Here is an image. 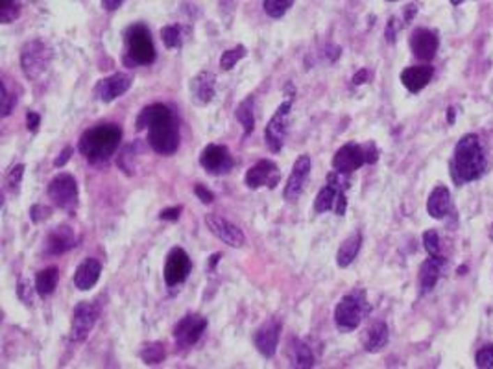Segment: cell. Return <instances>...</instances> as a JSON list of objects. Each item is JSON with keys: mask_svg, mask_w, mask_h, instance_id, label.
Returning a JSON list of instances; mask_svg holds the SVG:
<instances>
[{"mask_svg": "<svg viewBox=\"0 0 493 369\" xmlns=\"http://www.w3.org/2000/svg\"><path fill=\"white\" fill-rule=\"evenodd\" d=\"M455 120H457V107H449V109H447V124L453 126Z\"/></svg>", "mask_w": 493, "mask_h": 369, "instance_id": "obj_52", "label": "cell"}, {"mask_svg": "<svg viewBox=\"0 0 493 369\" xmlns=\"http://www.w3.org/2000/svg\"><path fill=\"white\" fill-rule=\"evenodd\" d=\"M367 305L364 294L344 295L335 306V323L342 332L355 331L366 314Z\"/></svg>", "mask_w": 493, "mask_h": 369, "instance_id": "obj_6", "label": "cell"}, {"mask_svg": "<svg viewBox=\"0 0 493 369\" xmlns=\"http://www.w3.org/2000/svg\"><path fill=\"white\" fill-rule=\"evenodd\" d=\"M434 69L430 65H418V67H407L401 72V84L407 87L409 93H420L430 84Z\"/></svg>", "mask_w": 493, "mask_h": 369, "instance_id": "obj_23", "label": "cell"}, {"mask_svg": "<svg viewBox=\"0 0 493 369\" xmlns=\"http://www.w3.org/2000/svg\"><path fill=\"white\" fill-rule=\"evenodd\" d=\"M423 246H425L427 253L430 257H440L441 255V242H440V235L436 229H429V231L423 233Z\"/></svg>", "mask_w": 493, "mask_h": 369, "instance_id": "obj_38", "label": "cell"}, {"mask_svg": "<svg viewBox=\"0 0 493 369\" xmlns=\"http://www.w3.org/2000/svg\"><path fill=\"white\" fill-rule=\"evenodd\" d=\"M279 334H281V323L272 317L264 322L253 334V343L264 359H272L279 345Z\"/></svg>", "mask_w": 493, "mask_h": 369, "instance_id": "obj_16", "label": "cell"}, {"mask_svg": "<svg viewBox=\"0 0 493 369\" xmlns=\"http://www.w3.org/2000/svg\"><path fill=\"white\" fill-rule=\"evenodd\" d=\"M207 329V320L199 314H189L181 317L174 327V340L179 347H192L204 336Z\"/></svg>", "mask_w": 493, "mask_h": 369, "instance_id": "obj_11", "label": "cell"}, {"mask_svg": "<svg viewBox=\"0 0 493 369\" xmlns=\"http://www.w3.org/2000/svg\"><path fill=\"white\" fill-rule=\"evenodd\" d=\"M22 175H24V164H17V166H13L10 172V175H8V187H10V190H13V192H17L19 190V184H21L22 181Z\"/></svg>", "mask_w": 493, "mask_h": 369, "instance_id": "obj_40", "label": "cell"}, {"mask_svg": "<svg viewBox=\"0 0 493 369\" xmlns=\"http://www.w3.org/2000/svg\"><path fill=\"white\" fill-rule=\"evenodd\" d=\"M199 164L205 172L213 175L227 174L233 168V157L229 150L222 144H209L199 153Z\"/></svg>", "mask_w": 493, "mask_h": 369, "instance_id": "obj_12", "label": "cell"}, {"mask_svg": "<svg viewBox=\"0 0 493 369\" xmlns=\"http://www.w3.org/2000/svg\"><path fill=\"white\" fill-rule=\"evenodd\" d=\"M404 11H407V13H404V21L410 22V21H412V17H414L416 13H418V8H416L414 4H410V6H407V10H404Z\"/></svg>", "mask_w": 493, "mask_h": 369, "instance_id": "obj_51", "label": "cell"}, {"mask_svg": "<svg viewBox=\"0 0 493 369\" xmlns=\"http://www.w3.org/2000/svg\"><path fill=\"white\" fill-rule=\"evenodd\" d=\"M366 81H370V70L367 69H361L355 76H353V84L355 85H362L366 84Z\"/></svg>", "mask_w": 493, "mask_h": 369, "instance_id": "obj_48", "label": "cell"}, {"mask_svg": "<svg viewBox=\"0 0 493 369\" xmlns=\"http://www.w3.org/2000/svg\"><path fill=\"white\" fill-rule=\"evenodd\" d=\"M48 198L63 211H74L78 205V183L70 174L56 175L48 184Z\"/></svg>", "mask_w": 493, "mask_h": 369, "instance_id": "obj_9", "label": "cell"}, {"mask_svg": "<svg viewBox=\"0 0 493 369\" xmlns=\"http://www.w3.org/2000/svg\"><path fill=\"white\" fill-rule=\"evenodd\" d=\"M121 4H122V0H102V6H104L105 11L119 10V6Z\"/></svg>", "mask_w": 493, "mask_h": 369, "instance_id": "obj_50", "label": "cell"}, {"mask_svg": "<svg viewBox=\"0 0 493 369\" xmlns=\"http://www.w3.org/2000/svg\"><path fill=\"white\" fill-rule=\"evenodd\" d=\"M70 153H73V148H65L63 152L59 153V157L54 161V166H65V163H67L68 159H70Z\"/></svg>", "mask_w": 493, "mask_h": 369, "instance_id": "obj_49", "label": "cell"}, {"mask_svg": "<svg viewBox=\"0 0 493 369\" xmlns=\"http://www.w3.org/2000/svg\"><path fill=\"white\" fill-rule=\"evenodd\" d=\"M21 15V6L15 0H0V21L2 24H10Z\"/></svg>", "mask_w": 493, "mask_h": 369, "instance_id": "obj_37", "label": "cell"}, {"mask_svg": "<svg viewBox=\"0 0 493 369\" xmlns=\"http://www.w3.org/2000/svg\"><path fill=\"white\" fill-rule=\"evenodd\" d=\"M246 54H248L246 47H242V45H238V47L235 48H229V50H226V52L222 54L220 67L224 70H231L236 63H238V61H241V59L246 58Z\"/></svg>", "mask_w": 493, "mask_h": 369, "instance_id": "obj_36", "label": "cell"}, {"mask_svg": "<svg viewBox=\"0 0 493 369\" xmlns=\"http://www.w3.org/2000/svg\"><path fill=\"white\" fill-rule=\"evenodd\" d=\"M52 65V50L39 39L26 42L21 52L22 72L28 79L43 78Z\"/></svg>", "mask_w": 493, "mask_h": 369, "instance_id": "obj_5", "label": "cell"}, {"mask_svg": "<svg viewBox=\"0 0 493 369\" xmlns=\"http://www.w3.org/2000/svg\"><path fill=\"white\" fill-rule=\"evenodd\" d=\"M181 214V207H172V209H165L159 212V220H178Z\"/></svg>", "mask_w": 493, "mask_h": 369, "instance_id": "obj_45", "label": "cell"}, {"mask_svg": "<svg viewBox=\"0 0 493 369\" xmlns=\"http://www.w3.org/2000/svg\"><path fill=\"white\" fill-rule=\"evenodd\" d=\"M294 2L296 0H263V8L266 15H270L272 19H281L292 8Z\"/></svg>", "mask_w": 493, "mask_h": 369, "instance_id": "obj_35", "label": "cell"}, {"mask_svg": "<svg viewBox=\"0 0 493 369\" xmlns=\"http://www.w3.org/2000/svg\"><path fill=\"white\" fill-rule=\"evenodd\" d=\"M399 24H397V19L395 17H392L388 22V26H386V39H388L390 42L395 41V36H397V30H399Z\"/></svg>", "mask_w": 493, "mask_h": 369, "instance_id": "obj_47", "label": "cell"}, {"mask_svg": "<svg viewBox=\"0 0 493 369\" xmlns=\"http://www.w3.org/2000/svg\"><path fill=\"white\" fill-rule=\"evenodd\" d=\"M388 2H395V0H388Z\"/></svg>", "mask_w": 493, "mask_h": 369, "instance_id": "obj_55", "label": "cell"}, {"mask_svg": "<svg viewBox=\"0 0 493 369\" xmlns=\"http://www.w3.org/2000/svg\"><path fill=\"white\" fill-rule=\"evenodd\" d=\"M216 89V76L213 72H199L195 78L190 79L189 91L190 100L195 102L196 106H207L215 98Z\"/></svg>", "mask_w": 493, "mask_h": 369, "instance_id": "obj_20", "label": "cell"}, {"mask_svg": "<svg viewBox=\"0 0 493 369\" xmlns=\"http://www.w3.org/2000/svg\"><path fill=\"white\" fill-rule=\"evenodd\" d=\"M490 240H493V223L492 227H490Z\"/></svg>", "mask_w": 493, "mask_h": 369, "instance_id": "obj_54", "label": "cell"}, {"mask_svg": "<svg viewBox=\"0 0 493 369\" xmlns=\"http://www.w3.org/2000/svg\"><path fill=\"white\" fill-rule=\"evenodd\" d=\"M310 157L309 155H299L296 159L294 166H292V172L289 175V181H287V187H285V200L287 201H296L303 192L305 181L309 178L310 174Z\"/></svg>", "mask_w": 493, "mask_h": 369, "instance_id": "obj_19", "label": "cell"}, {"mask_svg": "<svg viewBox=\"0 0 493 369\" xmlns=\"http://www.w3.org/2000/svg\"><path fill=\"white\" fill-rule=\"evenodd\" d=\"M244 183H246L248 189L257 190L263 189V187H268V189H275L279 183V168L278 164L273 161H268V159H263L248 170L246 175H244Z\"/></svg>", "mask_w": 493, "mask_h": 369, "instance_id": "obj_13", "label": "cell"}, {"mask_svg": "<svg viewBox=\"0 0 493 369\" xmlns=\"http://www.w3.org/2000/svg\"><path fill=\"white\" fill-rule=\"evenodd\" d=\"M205 223H207L209 231L213 233L218 240H222V242L231 246V248H241V246H244V240H246V238H244V233H242L235 223H231L229 220H226V218L216 217V214H207V217H205Z\"/></svg>", "mask_w": 493, "mask_h": 369, "instance_id": "obj_15", "label": "cell"}, {"mask_svg": "<svg viewBox=\"0 0 493 369\" xmlns=\"http://www.w3.org/2000/svg\"><path fill=\"white\" fill-rule=\"evenodd\" d=\"M76 242H78V238H76L70 227L58 226L48 233L45 246H47V253L61 255L65 251H70L73 248H76Z\"/></svg>", "mask_w": 493, "mask_h": 369, "instance_id": "obj_21", "label": "cell"}, {"mask_svg": "<svg viewBox=\"0 0 493 369\" xmlns=\"http://www.w3.org/2000/svg\"><path fill=\"white\" fill-rule=\"evenodd\" d=\"M475 366L480 369L493 368V343H488L477 351L475 354Z\"/></svg>", "mask_w": 493, "mask_h": 369, "instance_id": "obj_39", "label": "cell"}, {"mask_svg": "<svg viewBox=\"0 0 493 369\" xmlns=\"http://www.w3.org/2000/svg\"><path fill=\"white\" fill-rule=\"evenodd\" d=\"M289 359L292 368H312L314 356L307 343H303L298 338H292L289 342Z\"/></svg>", "mask_w": 493, "mask_h": 369, "instance_id": "obj_28", "label": "cell"}, {"mask_svg": "<svg viewBox=\"0 0 493 369\" xmlns=\"http://www.w3.org/2000/svg\"><path fill=\"white\" fill-rule=\"evenodd\" d=\"M100 274H102V266H100L98 260L96 258H85L74 272V286L79 292L91 290L98 283Z\"/></svg>", "mask_w": 493, "mask_h": 369, "instance_id": "obj_24", "label": "cell"}, {"mask_svg": "<svg viewBox=\"0 0 493 369\" xmlns=\"http://www.w3.org/2000/svg\"><path fill=\"white\" fill-rule=\"evenodd\" d=\"M362 246V235L361 233H353L340 244V248L336 251V264L340 268H347L349 264L357 258L358 251Z\"/></svg>", "mask_w": 493, "mask_h": 369, "instance_id": "obj_27", "label": "cell"}, {"mask_svg": "<svg viewBox=\"0 0 493 369\" xmlns=\"http://www.w3.org/2000/svg\"><path fill=\"white\" fill-rule=\"evenodd\" d=\"M449 207H451V192H449V189L443 187V184L434 187L432 192L429 194V200H427V212L432 218H436V220H441V218H446Z\"/></svg>", "mask_w": 493, "mask_h": 369, "instance_id": "obj_25", "label": "cell"}, {"mask_svg": "<svg viewBox=\"0 0 493 369\" xmlns=\"http://www.w3.org/2000/svg\"><path fill=\"white\" fill-rule=\"evenodd\" d=\"M488 161L480 144V139L473 133H467L455 146L451 161V175L455 183L464 184L480 180L486 172Z\"/></svg>", "mask_w": 493, "mask_h": 369, "instance_id": "obj_1", "label": "cell"}, {"mask_svg": "<svg viewBox=\"0 0 493 369\" xmlns=\"http://www.w3.org/2000/svg\"><path fill=\"white\" fill-rule=\"evenodd\" d=\"M346 209H347V200H346V194H344V190H342L340 194H338V200H336L335 203L336 217H344V214H346Z\"/></svg>", "mask_w": 493, "mask_h": 369, "instance_id": "obj_46", "label": "cell"}, {"mask_svg": "<svg viewBox=\"0 0 493 369\" xmlns=\"http://www.w3.org/2000/svg\"><path fill=\"white\" fill-rule=\"evenodd\" d=\"M379 150L375 144H344L340 150H336L333 155V168L340 174H353L364 164L377 163Z\"/></svg>", "mask_w": 493, "mask_h": 369, "instance_id": "obj_3", "label": "cell"}, {"mask_svg": "<svg viewBox=\"0 0 493 369\" xmlns=\"http://www.w3.org/2000/svg\"><path fill=\"white\" fill-rule=\"evenodd\" d=\"M128 58L133 65H152L156 61V47L146 26L135 24L128 30Z\"/></svg>", "mask_w": 493, "mask_h": 369, "instance_id": "obj_7", "label": "cell"}, {"mask_svg": "<svg viewBox=\"0 0 493 369\" xmlns=\"http://www.w3.org/2000/svg\"><path fill=\"white\" fill-rule=\"evenodd\" d=\"M390 340V332H388V325L384 322H377L373 323L372 327H367V331L364 332V338H362V345L366 349L367 353H379L386 347V343Z\"/></svg>", "mask_w": 493, "mask_h": 369, "instance_id": "obj_26", "label": "cell"}, {"mask_svg": "<svg viewBox=\"0 0 493 369\" xmlns=\"http://www.w3.org/2000/svg\"><path fill=\"white\" fill-rule=\"evenodd\" d=\"M165 345L163 343H148V345H144L141 351V359L144 364L148 366H156V364H161L165 360Z\"/></svg>", "mask_w": 493, "mask_h": 369, "instance_id": "obj_33", "label": "cell"}, {"mask_svg": "<svg viewBox=\"0 0 493 369\" xmlns=\"http://www.w3.org/2000/svg\"><path fill=\"white\" fill-rule=\"evenodd\" d=\"M443 268H446V260L443 257H430L427 258L425 262L421 264L420 268V288L421 294L425 295L429 292L434 290V286L438 285L441 274H443Z\"/></svg>", "mask_w": 493, "mask_h": 369, "instance_id": "obj_22", "label": "cell"}, {"mask_svg": "<svg viewBox=\"0 0 493 369\" xmlns=\"http://www.w3.org/2000/svg\"><path fill=\"white\" fill-rule=\"evenodd\" d=\"M161 37H163V42L167 48H179L185 41L183 28L178 26V24L165 26L163 30H161Z\"/></svg>", "mask_w": 493, "mask_h": 369, "instance_id": "obj_34", "label": "cell"}, {"mask_svg": "<svg viewBox=\"0 0 493 369\" xmlns=\"http://www.w3.org/2000/svg\"><path fill=\"white\" fill-rule=\"evenodd\" d=\"M438 47H440L438 33L429 30V28H416L412 36H410V50L421 61H430L434 58Z\"/></svg>", "mask_w": 493, "mask_h": 369, "instance_id": "obj_17", "label": "cell"}, {"mask_svg": "<svg viewBox=\"0 0 493 369\" xmlns=\"http://www.w3.org/2000/svg\"><path fill=\"white\" fill-rule=\"evenodd\" d=\"M121 139L122 129L116 124H100L82 135L78 148L89 163H104L116 152Z\"/></svg>", "mask_w": 493, "mask_h": 369, "instance_id": "obj_2", "label": "cell"}, {"mask_svg": "<svg viewBox=\"0 0 493 369\" xmlns=\"http://www.w3.org/2000/svg\"><path fill=\"white\" fill-rule=\"evenodd\" d=\"M462 2H466V0H451V4H453V6H460Z\"/></svg>", "mask_w": 493, "mask_h": 369, "instance_id": "obj_53", "label": "cell"}, {"mask_svg": "<svg viewBox=\"0 0 493 369\" xmlns=\"http://www.w3.org/2000/svg\"><path fill=\"white\" fill-rule=\"evenodd\" d=\"M13 106H15V96H11L10 93H8V87H6V84L2 81V106H0V109H2V116L10 115Z\"/></svg>", "mask_w": 493, "mask_h": 369, "instance_id": "obj_41", "label": "cell"}, {"mask_svg": "<svg viewBox=\"0 0 493 369\" xmlns=\"http://www.w3.org/2000/svg\"><path fill=\"white\" fill-rule=\"evenodd\" d=\"M195 192H196V196H198L202 203H213V200H215V196H213V192L205 189L204 184H198Z\"/></svg>", "mask_w": 493, "mask_h": 369, "instance_id": "obj_43", "label": "cell"}, {"mask_svg": "<svg viewBox=\"0 0 493 369\" xmlns=\"http://www.w3.org/2000/svg\"><path fill=\"white\" fill-rule=\"evenodd\" d=\"M58 286V268H45L41 272H37L36 275V292L39 295H50L54 294Z\"/></svg>", "mask_w": 493, "mask_h": 369, "instance_id": "obj_31", "label": "cell"}, {"mask_svg": "<svg viewBox=\"0 0 493 369\" xmlns=\"http://www.w3.org/2000/svg\"><path fill=\"white\" fill-rule=\"evenodd\" d=\"M190 274V258L187 255V251L181 248H174L167 257L165 262V283L168 286H178L181 285Z\"/></svg>", "mask_w": 493, "mask_h": 369, "instance_id": "obj_14", "label": "cell"}, {"mask_svg": "<svg viewBox=\"0 0 493 369\" xmlns=\"http://www.w3.org/2000/svg\"><path fill=\"white\" fill-rule=\"evenodd\" d=\"M342 192V189H336L335 184H326L324 189L318 192L314 200V211L316 212H326V211H335V203L338 200V194Z\"/></svg>", "mask_w": 493, "mask_h": 369, "instance_id": "obj_32", "label": "cell"}, {"mask_svg": "<svg viewBox=\"0 0 493 369\" xmlns=\"http://www.w3.org/2000/svg\"><path fill=\"white\" fill-rule=\"evenodd\" d=\"M39 124H41V116L33 113V111H28L26 115V127L28 132H37L39 129Z\"/></svg>", "mask_w": 493, "mask_h": 369, "instance_id": "obj_44", "label": "cell"}, {"mask_svg": "<svg viewBox=\"0 0 493 369\" xmlns=\"http://www.w3.org/2000/svg\"><path fill=\"white\" fill-rule=\"evenodd\" d=\"M50 217V209L45 205H33L32 209H30V218H32L33 223H39V221L47 220V218Z\"/></svg>", "mask_w": 493, "mask_h": 369, "instance_id": "obj_42", "label": "cell"}, {"mask_svg": "<svg viewBox=\"0 0 493 369\" xmlns=\"http://www.w3.org/2000/svg\"><path fill=\"white\" fill-rule=\"evenodd\" d=\"M290 109H292V102H283V104L275 109L270 122H268L266 129H264V141H266V146L270 148V152L278 153L281 152V148H283L287 133H289Z\"/></svg>", "mask_w": 493, "mask_h": 369, "instance_id": "obj_8", "label": "cell"}, {"mask_svg": "<svg viewBox=\"0 0 493 369\" xmlns=\"http://www.w3.org/2000/svg\"><path fill=\"white\" fill-rule=\"evenodd\" d=\"M132 84H133L132 76H128V74L124 72H116L113 74V76H109V78L100 79L98 85H96L95 93L96 96H98L100 102L109 104V102L116 100V98L124 95V93H128L130 87H132Z\"/></svg>", "mask_w": 493, "mask_h": 369, "instance_id": "obj_18", "label": "cell"}, {"mask_svg": "<svg viewBox=\"0 0 493 369\" xmlns=\"http://www.w3.org/2000/svg\"><path fill=\"white\" fill-rule=\"evenodd\" d=\"M100 308L95 303L84 301L79 303L73 312V322H70V340L73 342H84L89 336L91 331L95 329L98 322Z\"/></svg>", "mask_w": 493, "mask_h": 369, "instance_id": "obj_10", "label": "cell"}, {"mask_svg": "<svg viewBox=\"0 0 493 369\" xmlns=\"http://www.w3.org/2000/svg\"><path fill=\"white\" fill-rule=\"evenodd\" d=\"M253 111H255V98L253 96H248L246 100L241 102L235 111L236 120L241 122V126L244 127V135H250L255 129V113Z\"/></svg>", "mask_w": 493, "mask_h": 369, "instance_id": "obj_29", "label": "cell"}, {"mask_svg": "<svg viewBox=\"0 0 493 369\" xmlns=\"http://www.w3.org/2000/svg\"><path fill=\"white\" fill-rule=\"evenodd\" d=\"M168 113H172V111L168 109L167 106H163V104H152V106L144 107V109L139 113V116H137V122H135L137 132L148 129V127L152 126L153 122L159 120L161 116L168 115Z\"/></svg>", "mask_w": 493, "mask_h": 369, "instance_id": "obj_30", "label": "cell"}, {"mask_svg": "<svg viewBox=\"0 0 493 369\" xmlns=\"http://www.w3.org/2000/svg\"><path fill=\"white\" fill-rule=\"evenodd\" d=\"M148 143L153 152L161 155H172L179 148V127L172 113L161 116L152 126L148 127Z\"/></svg>", "mask_w": 493, "mask_h": 369, "instance_id": "obj_4", "label": "cell"}]
</instances>
